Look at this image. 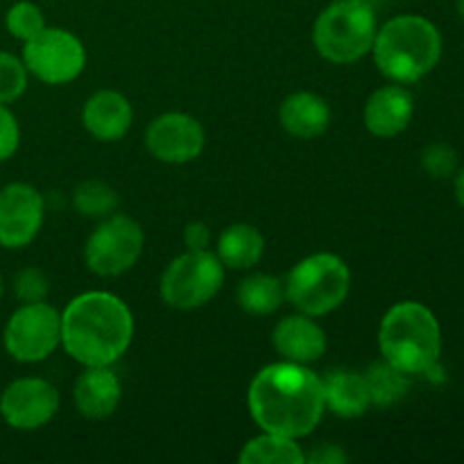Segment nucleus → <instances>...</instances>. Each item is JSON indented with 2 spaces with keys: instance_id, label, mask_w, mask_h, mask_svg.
<instances>
[{
  "instance_id": "obj_1",
  "label": "nucleus",
  "mask_w": 464,
  "mask_h": 464,
  "mask_svg": "<svg viewBox=\"0 0 464 464\" xmlns=\"http://www.w3.org/2000/svg\"><path fill=\"white\" fill-rule=\"evenodd\" d=\"M247 406L252 420L266 433L306 438L326 411L324 383L302 362H272L249 383Z\"/></svg>"
},
{
  "instance_id": "obj_2",
  "label": "nucleus",
  "mask_w": 464,
  "mask_h": 464,
  "mask_svg": "<svg viewBox=\"0 0 464 464\" xmlns=\"http://www.w3.org/2000/svg\"><path fill=\"white\" fill-rule=\"evenodd\" d=\"M134 315L121 297L91 290L62 313V347L84 367H111L130 349Z\"/></svg>"
},
{
  "instance_id": "obj_3",
  "label": "nucleus",
  "mask_w": 464,
  "mask_h": 464,
  "mask_svg": "<svg viewBox=\"0 0 464 464\" xmlns=\"http://www.w3.org/2000/svg\"><path fill=\"white\" fill-rule=\"evenodd\" d=\"M372 54L390 82L415 84L433 72L442 59V34L429 18L401 14L376 30Z\"/></svg>"
},
{
  "instance_id": "obj_4",
  "label": "nucleus",
  "mask_w": 464,
  "mask_h": 464,
  "mask_svg": "<svg viewBox=\"0 0 464 464\" xmlns=\"http://www.w3.org/2000/svg\"><path fill=\"white\" fill-rule=\"evenodd\" d=\"M383 361L408 376L426 374L442 356V329L429 306L399 302L383 315L379 326Z\"/></svg>"
},
{
  "instance_id": "obj_5",
  "label": "nucleus",
  "mask_w": 464,
  "mask_h": 464,
  "mask_svg": "<svg viewBox=\"0 0 464 464\" xmlns=\"http://www.w3.org/2000/svg\"><path fill=\"white\" fill-rule=\"evenodd\" d=\"M376 12L370 0H335L313 25L315 50L331 63H353L372 53Z\"/></svg>"
},
{
  "instance_id": "obj_6",
  "label": "nucleus",
  "mask_w": 464,
  "mask_h": 464,
  "mask_svg": "<svg viewBox=\"0 0 464 464\" xmlns=\"http://www.w3.org/2000/svg\"><path fill=\"white\" fill-rule=\"evenodd\" d=\"M352 288L347 263L331 252H317L302 258L285 279V299L299 313L322 317L343 306Z\"/></svg>"
},
{
  "instance_id": "obj_7",
  "label": "nucleus",
  "mask_w": 464,
  "mask_h": 464,
  "mask_svg": "<svg viewBox=\"0 0 464 464\" xmlns=\"http://www.w3.org/2000/svg\"><path fill=\"white\" fill-rule=\"evenodd\" d=\"M225 284V266L218 254L188 249L172 258L161 276L163 302L177 311H195L211 302Z\"/></svg>"
},
{
  "instance_id": "obj_8",
  "label": "nucleus",
  "mask_w": 464,
  "mask_h": 464,
  "mask_svg": "<svg viewBox=\"0 0 464 464\" xmlns=\"http://www.w3.org/2000/svg\"><path fill=\"white\" fill-rule=\"evenodd\" d=\"M3 344L23 365L45 361L62 344V313L45 302L21 304L5 324Z\"/></svg>"
},
{
  "instance_id": "obj_9",
  "label": "nucleus",
  "mask_w": 464,
  "mask_h": 464,
  "mask_svg": "<svg viewBox=\"0 0 464 464\" xmlns=\"http://www.w3.org/2000/svg\"><path fill=\"white\" fill-rule=\"evenodd\" d=\"M145 236L139 222L122 213L102 218L86 240V266L98 276H121L136 266L143 254Z\"/></svg>"
},
{
  "instance_id": "obj_10",
  "label": "nucleus",
  "mask_w": 464,
  "mask_h": 464,
  "mask_svg": "<svg viewBox=\"0 0 464 464\" xmlns=\"http://www.w3.org/2000/svg\"><path fill=\"white\" fill-rule=\"evenodd\" d=\"M23 63L27 72L44 84H68L86 66V48L72 32L45 27L39 36L23 44Z\"/></svg>"
},
{
  "instance_id": "obj_11",
  "label": "nucleus",
  "mask_w": 464,
  "mask_h": 464,
  "mask_svg": "<svg viewBox=\"0 0 464 464\" xmlns=\"http://www.w3.org/2000/svg\"><path fill=\"white\" fill-rule=\"evenodd\" d=\"M59 411V392L50 381L23 376L0 394V417L14 430H36Z\"/></svg>"
},
{
  "instance_id": "obj_12",
  "label": "nucleus",
  "mask_w": 464,
  "mask_h": 464,
  "mask_svg": "<svg viewBox=\"0 0 464 464\" xmlns=\"http://www.w3.org/2000/svg\"><path fill=\"white\" fill-rule=\"evenodd\" d=\"M44 195L30 184L14 181L0 188V247H27L44 227Z\"/></svg>"
},
{
  "instance_id": "obj_13",
  "label": "nucleus",
  "mask_w": 464,
  "mask_h": 464,
  "mask_svg": "<svg viewBox=\"0 0 464 464\" xmlns=\"http://www.w3.org/2000/svg\"><path fill=\"white\" fill-rule=\"evenodd\" d=\"M204 127L190 113L170 111L154 118L145 131V145L154 159L170 166L190 163L204 150Z\"/></svg>"
},
{
  "instance_id": "obj_14",
  "label": "nucleus",
  "mask_w": 464,
  "mask_h": 464,
  "mask_svg": "<svg viewBox=\"0 0 464 464\" xmlns=\"http://www.w3.org/2000/svg\"><path fill=\"white\" fill-rule=\"evenodd\" d=\"M415 116V102L403 84H388L374 91L365 104V127L376 139H394L403 134Z\"/></svg>"
},
{
  "instance_id": "obj_15",
  "label": "nucleus",
  "mask_w": 464,
  "mask_h": 464,
  "mask_svg": "<svg viewBox=\"0 0 464 464\" xmlns=\"http://www.w3.org/2000/svg\"><path fill=\"white\" fill-rule=\"evenodd\" d=\"M131 121H134V111H131L130 100L111 89L93 93L82 109V122L86 131L95 140H104V143L121 140L130 131Z\"/></svg>"
},
{
  "instance_id": "obj_16",
  "label": "nucleus",
  "mask_w": 464,
  "mask_h": 464,
  "mask_svg": "<svg viewBox=\"0 0 464 464\" xmlns=\"http://www.w3.org/2000/svg\"><path fill=\"white\" fill-rule=\"evenodd\" d=\"M275 349L285 361L311 362L320 361L326 352V334L311 315H290L275 326L272 334Z\"/></svg>"
},
{
  "instance_id": "obj_17",
  "label": "nucleus",
  "mask_w": 464,
  "mask_h": 464,
  "mask_svg": "<svg viewBox=\"0 0 464 464\" xmlns=\"http://www.w3.org/2000/svg\"><path fill=\"white\" fill-rule=\"evenodd\" d=\"M122 397V388L111 367H86L75 381L72 399L86 420H107L113 415Z\"/></svg>"
},
{
  "instance_id": "obj_18",
  "label": "nucleus",
  "mask_w": 464,
  "mask_h": 464,
  "mask_svg": "<svg viewBox=\"0 0 464 464\" xmlns=\"http://www.w3.org/2000/svg\"><path fill=\"white\" fill-rule=\"evenodd\" d=\"M281 127L295 139L313 140L329 130L331 109L324 98L311 91L288 95L279 109Z\"/></svg>"
},
{
  "instance_id": "obj_19",
  "label": "nucleus",
  "mask_w": 464,
  "mask_h": 464,
  "mask_svg": "<svg viewBox=\"0 0 464 464\" xmlns=\"http://www.w3.org/2000/svg\"><path fill=\"white\" fill-rule=\"evenodd\" d=\"M322 383H324V406L334 415L353 420V417H361L370 411L372 397L365 374L331 372L326 379H322Z\"/></svg>"
},
{
  "instance_id": "obj_20",
  "label": "nucleus",
  "mask_w": 464,
  "mask_h": 464,
  "mask_svg": "<svg viewBox=\"0 0 464 464\" xmlns=\"http://www.w3.org/2000/svg\"><path fill=\"white\" fill-rule=\"evenodd\" d=\"M218 258L222 266L231 270H249L258 266V261L266 254V238L261 231L247 222L227 227L218 238Z\"/></svg>"
},
{
  "instance_id": "obj_21",
  "label": "nucleus",
  "mask_w": 464,
  "mask_h": 464,
  "mask_svg": "<svg viewBox=\"0 0 464 464\" xmlns=\"http://www.w3.org/2000/svg\"><path fill=\"white\" fill-rule=\"evenodd\" d=\"M238 460L240 464H302L306 462V453L295 438L263 430L245 444Z\"/></svg>"
},
{
  "instance_id": "obj_22",
  "label": "nucleus",
  "mask_w": 464,
  "mask_h": 464,
  "mask_svg": "<svg viewBox=\"0 0 464 464\" xmlns=\"http://www.w3.org/2000/svg\"><path fill=\"white\" fill-rule=\"evenodd\" d=\"M285 302V284L272 275H252L238 285V304L249 315H270Z\"/></svg>"
},
{
  "instance_id": "obj_23",
  "label": "nucleus",
  "mask_w": 464,
  "mask_h": 464,
  "mask_svg": "<svg viewBox=\"0 0 464 464\" xmlns=\"http://www.w3.org/2000/svg\"><path fill=\"white\" fill-rule=\"evenodd\" d=\"M367 388H370L372 406L390 408L401 401L411 390V376L406 372L397 370L388 361L376 362L365 372Z\"/></svg>"
},
{
  "instance_id": "obj_24",
  "label": "nucleus",
  "mask_w": 464,
  "mask_h": 464,
  "mask_svg": "<svg viewBox=\"0 0 464 464\" xmlns=\"http://www.w3.org/2000/svg\"><path fill=\"white\" fill-rule=\"evenodd\" d=\"M72 207L80 216L102 220L118 208V193L107 181L86 179L72 193Z\"/></svg>"
},
{
  "instance_id": "obj_25",
  "label": "nucleus",
  "mask_w": 464,
  "mask_h": 464,
  "mask_svg": "<svg viewBox=\"0 0 464 464\" xmlns=\"http://www.w3.org/2000/svg\"><path fill=\"white\" fill-rule=\"evenodd\" d=\"M5 27H7L14 39L27 44L34 36H39L48 25H45V16L39 5L30 3V0H18L5 14Z\"/></svg>"
},
{
  "instance_id": "obj_26",
  "label": "nucleus",
  "mask_w": 464,
  "mask_h": 464,
  "mask_svg": "<svg viewBox=\"0 0 464 464\" xmlns=\"http://www.w3.org/2000/svg\"><path fill=\"white\" fill-rule=\"evenodd\" d=\"M27 72L25 63L21 57L12 53H0V104H12L25 93Z\"/></svg>"
},
{
  "instance_id": "obj_27",
  "label": "nucleus",
  "mask_w": 464,
  "mask_h": 464,
  "mask_svg": "<svg viewBox=\"0 0 464 464\" xmlns=\"http://www.w3.org/2000/svg\"><path fill=\"white\" fill-rule=\"evenodd\" d=\"M421 168L435 179H447L458 170V152L449 143H430L421 152Z\"/></svg>"
},
{
  "instance_id": "obj_28",
  "label": "nucleus",
  "mask_w": 464,
  "mask_h": 464,
  "mask_svg": "<svg viewBox=\"0 0 464 464\" xmlns=\"http://www.w3.org/2000/svg\"><path fill=\"white\" fill-rule=\"evenodd\" d=\"M14 293H16L21 304H34L45 302L50 293V281L39 267H23L16 276H14Z\"/></svg>"
},
{
  "instance_id": "obj_29",
  "label": "nucleus",
  "mask_w": 464,
  "mask_h": 464,
  "mask_svg": "<svg viewBox=\"0 0 464 464\" xmlns=\"http://www.w3.org/2000/svg\"><path fill=\"white\" fill-rule=\"evenodd\" d=\"M21 145V127L7 104H0V161H7Z\"/></svg>"
},
{
  "instance_id": "obj_30",
  "label": "nucleus",
  "mask_w": 464,
  "mask_h": 464,
  "mask_svg": "<svg viewBox=\"0 0 464 464\" xmlns=\"http://www.w3.org/2000/svg\"><path fill=\"white\" fill-rule=\"evenodd\" d=\"M184 243L193 252L208 249V245H211V229L204 222H190L184 231Z\"/></svg>"
},
{
  "instance_id": "obj_31",
  "label": "nucleus",
  "mask_w": 464,
  "mask_h": 464,
  "mask_svg": "<svg viewBox=\"0 0 464 464\" xmlns=\"http://www.w3.org/2000/svg\"><path fill=\"white\" fill-rule=\"evenodd\" d=\"M306 462L311 464H343L347 462V456L340 447L334 444H324V447H317L313 453H306Z\"/></svg>"
},
{
  "instance_id": "obj_32",
  "label": "nucleus",
  "mask_w": 464,
  "mask_h": 464,
  "mask_svg": "<svg viewBox=\"0 0 464 464\" xmlns=\"http://www.w3.org/2000/svg\"><path fill=\"white\" fill-rule=\"evenodd\" d=\"M456 199H458V204L464 208V168L458 172V177H456Z\"/></svg>"
},
{
  "instance_id": "obj_33",
  "label": "nucleus",
  "mask_w": 464,
  "mask_h": 464,
  "mask_svg": "<svg viewBox=\"0 0 464 464\" xmlns=\"http://www.w3.org/2000/svg\"><path fill=\"white\" fill-rule=\"evenodd\" d=\"M456 9H458V14H460V18L464 21V0H456Z\"/></svg>"
},
{
  "instance_id": "obj_34",
  "label": "nucleus",
  "mask_w": 464,
  "mask_h": 464,
  "mask_svg": "<svg viewBox=\"0 0 464 464\" xmlns=\"http://www.w3.org/2000/svg\"><path fill=\"white\" fill-rule=\"evenodd\" d=\"M3 295H5V279L3 275H0V299H3Z\"/></svg>"
}]
</instances>
